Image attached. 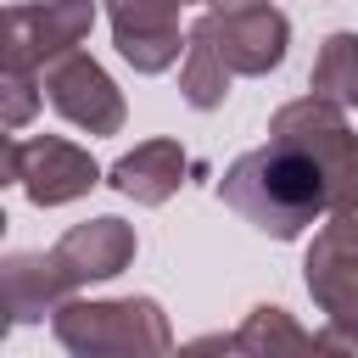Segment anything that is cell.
Returning a JSON list of instances; mask_svg holds the SVG:
<instances>
[{
    "instance_id": "6da1fadb",
    "label": "cell",
    "mask_w": 358,
    "mask_h": 358,
    "mask_svg": "<svg viewBox=\"0 0 358 358\" xmlns=\"http://www.w3.org/2000/svg\"><path fill=\"white\" fill-rule=\"evenodd\" d=\"M129 263H134V229L123 218H84L50 252H17V257H6V268H0L6 313H11V324L56 313L78 285L112 280Z\"/></svg>"
},
{
    "instance_id": "7a4b0ae2",
    "label": "cell",
    "mask_w": 358,
    "mask_h": 358,
    "mask_svg": "<svg viewBox=\"0 0 358 358\" xmlns=\"http://www.w3.org/2000/svg\"><path fill=\"white\" fill-rule=\"evenodd\" d=\"M218 201L235 207L252 229H263L274 241H296L308 224H319L330 213V179L313 151L268 134V145L229 162V173L218 179Z\"/></svg>"
},
{
    "instance_id": "3957f363",
    "label": "cell",
    "mask_w": 358,
    "mask_h": 358,
    "mask_svg": "<svg viewBox=\"0 0 358 358\" xmlns=\"http://www.w3.org/2000/svg\"><path fill=\"white\" fill-rule=\"evenodd\" d=\"M56 341L67 352H84V358H106V352H168L173 336H168V319L151 296H123V302H62L56 308Z\"/></svg>"
},
{
    "instance_id": "277c9868",
    "label": "cell",
    "mask_w": 358,
    "mask_h": 358,
    "mask_svg": "<svg viewBox=\"0 0 358 358\" xmlns=\"http://www.w3.org/2000/svg\"><path fill=\"white\" fill-rule=\"evenodd\" d=\"M268 134L296 140L302 151L319 157V168H324V179H330V213H336V207H358V134L347 129V117H341L336 101L302 95V101H291V106L274 112Z\"/></svg>"
},
{
    "instance_id": "5b68a950",
    "label": "cell",
    "mask_w": 358,
    "mask_h": 358,
    "mask_svg": "<svg viewBox=\"0 0 358 358\" xmlns=\"http://www.w3.org/2000/svg\"><path fill=\"white\" fill-rule=\"evenodd\" d=\"M95 22V0H22L6 11V67L45 73L67 50L84 45Z\"/></svg>"
},
{
    "instance_id": "8992f818",
    "label": "cell",
    "mask_w": 358,
    "mask_h": 358,
    "mask_svg": "<svg viewBox=\"0 0 358 358\" xmlns=\"http://www.w3.org/2000/svg\"><path fill=\"white\" fill-rule=\"evenodd\" d=\"M6 179L34 201V207H62V201H78L101 168L90 151L56 140V134H39V140H11L6 145Z\"/></svg>"
},
{
    "instance_id": "52a82bcc",
    "label": "cell",
    "mask_w": 358,
    "mask_h": 358,
    "mask_svg": "<svg viewBox=\"0 0 358 358\" xmlns=\"http://www.w3.org/2000/svg\"><path fill=\"white\" fill-rule=\"evenodd\" d=\"M302 274H308L313 302L330 313V324H352L358 330V207H336L330 213V224L308 246Z\"/></svg>"
},
{
    "instance_id": "ba28073f",
    "label": "cell",
    "mask_w": 358,
    "mask_h": 358,
    "mask_svg": "<svg viewBox=\"0 0 358 358\" xmlns=\"http://www.w3.org/2000/svg\"><path fill=\"white\" fill-rule=\"evenodd\" d=\"M45 95H50V106H56L67 123H78V129H90V134H117L123 117H129L117 84L106 78V67L90 62L84 50H67L62 62L45 67Z\"/></svg>"
},
{
    "instance_id": "9c48e42d",
    "label": "cell",
    "mask_w": 358,
    "mask_h": 358,
    "mask_svg": "<svg viewBox=\"0 0 358 358\" xmlns=\"http://www.w3.org/2000/svg\"><path fill=\"white\" fill-rule=\"evenodd\" d=\"M201 28L213 34V45H218V56L229 62V73L257 78V73H268V67H280V62H285L291 22H285V11H274V6L207 11V17H201Z\"/></svg>"
},
{
    "instance_id": "30bf717a",
    "label": "cell",
    "mask_w": 358,
    "mask_h": 358,
    "mask_svg": "<svg viewBox=\"0 0 358 358\" xmlns=\"http://www.w3.org/2000/svg\"><path fill=\"white\" fill-rule=\"evenodd\" d=\"M117 56L134 73H162L179 62V0H106Z\"/></svg>"
},
{
    "instance_id": "8fae6325",
    "label": "cell",
    "mask_w": 358,
    "mask_h": 358,
    "mask_svg": "<svg viewBox=\"0 0 358 358\" xmlns=\"http://www.w3.org/2000/svg\"><path fill=\"white\" fill-rule=\"evenodd\" d=\"M185 168H190V162H185L179 140H145V145H134L129 157L112 162V190H123V196L140 201V207H162V201L179 190Z\"/></svg>"
},
{
    "instance_id": "7c38bea8",
    "label": "cell",
    "mask_w": 358,
    "mask_h": 358,
    "mask_svg": "<svg viewBox=\"0 0 358 358\" xmlns=\"http://www.w3.org/2000/svg\"><path fill=\"white\" fill-rule=\"evenodd\" d=\"M179 90H185V101H190L196 112H213V106L229 95V62L218 56V45H213V34H207L201 22L190 28L185 67H179Z\"/></svg>"
},
{
    "instance_id": "4fadbf2b",
    "label": "cell",
    "mask_w": 358,
    "mask_h": 358,
    "mask_svg": "<svg viewBox=\"0 0 358 358\" xmlns=\"http://www.w3.org/2000/svg\"><path fill=\"white\" fill-rule=\"evenodd\" d=\"M207 347H229V352H319V336L296 330L285 308H252L246 324L229 341H207Z\"/></svg>"
},
{
    "instance_id": "5bb4252c",
    "label": "cell",
    "mask_w": 358,
    "mask_h": 358,
    "mask_svg": "<svg viewBox=\"0 0 358 358\" xmlns=\"http://www.w3.org/2000/svg\"><path fill=\"white\" fill-rule=\"evenodd\" d=\"M308 90L319 101H336V106H352L358 101V34H330L324 39Z\"/></svg>"
},
{
    "instance_id": "9a60e30c",
    "label": "cell",
    "mask_w": 358,
    "mask_h": 358,
    "mask_svg": "<svg viewBox=\"0 0 358 358\" xmlns=\"http://www.w3.org/2000/svg\"><path fill=\"white\" fill-rule=\"evenodd\" d=\"M39 95H45V73L6 67V129H22L34 117V106H39Z\"/></svg>"
},
{
    "instance_id": "2e32d148",
    "label": "cell",
    "mask_w": 358,
    "mask_h": 358,
    "mask_svg": "<svg viewBox=\"0 0 358 358\" xmlns=\"http://www.w3.org/2000/svg\"><path fill=\"white\" fill-rule=\"evenodd\" d=\"M213 11H246V6H268V0H207Z\"/></svg>"
}]
</instances>
